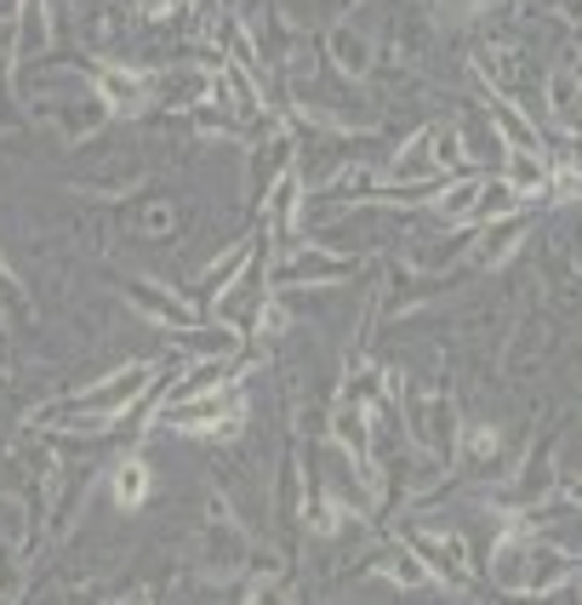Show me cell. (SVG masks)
Listing matches in <instances>:
<instances>
[{
	"mask_svg": "<svg viewBox=\"0 0 582 605\" xmlns=\"http://www.w3.org/2000/svg\"><path fill=\"white\" fill-rule=\"evenodd\" d=\"M234 417H240L234 389H218V394H205V400H178V406L166 412V423L183 428V434H229Z\"/></svg>",
	"mask_w": 582,
	"mask_h": 605,
	"instance_id": "obj_1",
	"label": "cell"
},
{
	"mask_svg": "<svg viewBox=\"0 0 582 605\" xmlns=\"http://www.w3.org/2000/svg\"><path fill=\"white\" fill-rule=\"evenodd\" d=\"M560 571H565V560L537 554L531 543H508V549L497 554V583H508V588H542V583H560Z\"/></svg>",
	"mask_w": 582,
	"mask_h": 605,
	"instance_id": "obj_2",
	"label": "cell"
},
{
	"mask_svg": "<svg viewBox=\"0 0 582 605\" xmlns=\"http://www.w3.org/2000/svg\"><path fill=\"white\" fill-rule=\"evenodd\" d=\"M97 86H103V97H109L120 115H131L137 104H144V75H131V70H103Z\"/></svg>",
	"mask_w": 582,
	"mask_h": 605,
	"instance_id": "obj_3",
	"label": "cell"
},
{
	"mask_svg": "<svg viewBox=\"0 0 582 605\" xmlns=\"http://www.w3.org/2000/svg\"><path fill=\"white\" fill-rule=\"evenodd\" d=\"M144 497H149V463L126 457V463L115 468V502H120V509H137Z\"/></svg>",
	"mask_w": 582,
	"mask_h": 605,
	"instance_id": "obj_4",
	"label": "cell"
},
{
	"mask_svg": "<svg viewBox=\"0 0 582 605\" xmlns=\"http://www.w3.org/2000/svg\"><path fill=\"white\" fill-rule=\"evenodd\" d=\"M548 104H554L560 126H582V86H576V75H554V81H548Z\"/></svg>",
	"mask_w": 582,
	"mask_h": 605,
	"instance_id": "obj_5",
	"label": "cell"
},
{
	"mask_svg": "<svg viewBox=\"0 0 582 605\" xmlns=\"http://www.w3.org/2000/svg\"><path fill=\"white\" fill-rule=\"evenodd\" d=\"M144 378H149L144 365H126L115 383H103V389L92 394V406H97V412H120V406H126V394H131V389H144Z\"/></svg>",
	"mask_w": 582,
	"mask_h": 605,
	"instance_id": "obj_6",
	"label": "cell"
},
{
	"mask_svg": "<svg viewBox=\"0 0 582 605\" xmlns=\"http://www.w3.org/2000/svg\"><path fill=\"white\" fill-rule=\"evenodd\" d=\"M508 189H514V194L548 189V166H542L537 155H514V166H508Z\"/></svg>",
	"mask_w": 582,
	"mask_h": 605,
	"instance_id": "obj_7",
	"label": "cell"
},
{
	"mask_svg": "<svg viewBox=\"0 0 582 605\" xmlns=\"http://www.w3.org/2000/svg\"><path fill=\"white\" fill-rule=\"evenodd\" d=\"M474 200H479V183H457V189H445L440 194V212H474Z\"/></svg>",
	"mask_w": 582,
	"mask_h": 605,
	"instance_id": "obj_8",
	"label": "cell"
},
{
	"mask_svg": "<svg viewBox=\"0 0 582 605\" xmlns=\"http://www.w3.org/2000/svg\"><path fill=\"white\" fill-rule=\"evenodd\" d=\"M292 200H297V178H281V194H274V223L292 217Z\"/></svg>",
	"mask_w": 582,
	"mask_h": 605,
	"instance_id": "obj_9",
	"label": "cell"
},
{
	"mask_svg": "<svg viewBox=\"0 0 582 605\" xmlns=\"http://www.w3.org/2000/svg\"><path fill=\"white\" fill-rule=\"evenodd\" d=\"M286 594H281V583H257V594H252V605H281Z\"/></svg>",
	"mask_w": 582,
	"mask_h": 605,
	"instance_id": "obj_10",
	"label": "cell"
},
{
	"mask_svg": "<svg viewBox=\"0 0 582 605\" xmlns=\"http://www.w3.org/2000/svg\"><path fill=\"white\" fill-rule=\"evenodd\" d=\"M178 7H189V0H144L149 18H166V12H178Z\"/></svg>",
	"mask_w": 582,
	"mask_h": 605,
	"instance_id": "obj_11",
	"label": "cell"
},
{
	"mask_svg": "<svg viewBox=\"0 0 582 605\" xmlns=\"http://www.w3.org/2000/svg\"><path fill=\"white\" fill-rule=\"evenodd\" d=\"M440 7H445V12H474L479 0H440Z\"/></svg>",
	"mask_w": 582,
	"mask_h": 605,
	"instance_id": "obj_12",
	"label": "cell"
}]
</instances>
